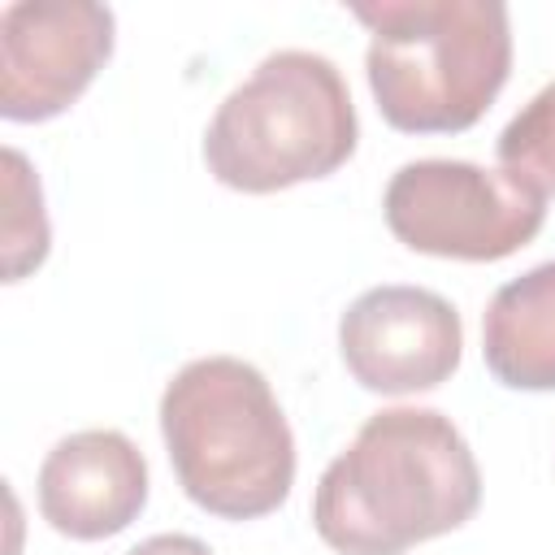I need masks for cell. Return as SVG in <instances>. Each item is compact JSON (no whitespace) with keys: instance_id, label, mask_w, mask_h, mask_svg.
Here are the masks:
<instances>
[{"instance_id":"cell-12","label":"cell","mask_w":555,"mask_h":555,"mask_svg":"<svg viewBox=\"0 0 555 555\" xmlns=\"http://www.w3.org/2000/svg\"><path fill=\"white\" fill-rule=\"evenodd\" d=\"M126 555H212V546L191 533H152L139 546H130Z\"/></svg>"},{"instance_id":"cell-5","label":"cell","mask_w":555,"mask_h":555,"mask_svg":"<svg viewBox=\"0 0 555 555\" xmlns=\"http://www.w3.org/2000/svg\"><path fill=\"white\" fill-rule=\"evenodd\" d=\"M382 212L390 234L421 256L438 260H503L538 238L546 199L473 160H408L390 173Z\"/></svg>"},{"instance_id":"cell-3","label":"cell","mask_w":555,"mask_h":555,"mask_svg":"<svg viewBox=\"0 0 555 555\" xmlns=\"http://www.w3.org/2000/svg\"><path fill=\"white\" fill-rule=\"evenodd\" d=\"M160 438L182 494L208 516L260 520L291 499L295 434L269 377L238 356H199L169 377Z\"/></svg>"},{"instance_id":"cell-9","label":"cell","mask_w":555,"mask_h":555,"mask_svg":"<svg viewBox=\"0 0 555 555\" xmlns=\"http://www.w3.org/2000/svg\"><path fill=\"white\" fill-rule=\"evenodd\" d=\"M481 356L507 390H555V260L494 291L481 317Z\"/></svg>"},{"instance_id":"cell-1","label":"cell","mask_w":555,"mask_h":555,"mask_svg":"<svg viewBox=\"0 0 555 555\" xmlns=\"http://www.w3.org/2000/svg\"><path fill=\"white\" fill-rule=\"evenodd\" d=\"M481 468L438 408H382L338 451L312 494V529L338 555H403L473 520Z\"/></svg>"},{"instance_id":"cell-6","label":"cell","mask_w":555,"mask_h":555,"mask_svg":"<svg viewBox=\"0 0 555 555\" xmlns=\"http://www.w3.org/2000/svg\"><path fill=\"white\" fill-rule=\"evenodd\" d=\"M117 17L91 0H17L0 13V117L52 121L108 65Z\"/></svg>"},{"instance_id":"cell-7","label":"cell","mask_w":555,"mask_h":555,"mask_svg":"<svg viewBox=\"0 0 555 555\" xmlns=\"http://www.w3.org/2000/svg\"><path fill=\"white\" fill-rule=\"evenodd\" d=\"M338 356L373 395H421L460 369L464 321L451 299L425 286H369L338 317Z\"/></svg>"},{"instance_id":"cell-4","label":"cell","mask_w":555,"mask_h":555,"mask_svg":"<svg viewBox=\"0 0 555 555\" xmlns=\"http://www.w3.org/2000/svg\"><path fill=\"white\" fill-rule=\"evenodd\" d=\"M360 143L338 65L308 48L269 52L204 130L208 173L243 195H273L338 173Z\"/></svg>"},{"instance_id":"cell-11","label":"cell","mask_w":555,"mask_h":555,"mask_svg":"<svg viewBox=\"0 0 555 555\" xmlns=\"http://www.w3.org/2000/svg\"><path fill=\"white\" fill-rule=\"evenodd\" d=\"M494 156L499 169L533 195H555V78L499 130Z\"/></svg>"},{"instance_id":"cell-10","label":"cell","mask_w":555,"mask_h":555,"mask_svg":"<svg viewBox=\"0 0 555 555\" xmlns=\"http://www.w3.org/2000/svg\"><path fill=\"white\" fill-rule=\"evenodd\" d=\"M52 230L43 212V186L17 147H4V282H22L48 260Z\"/></svg>"},{"instance_id":"cell-2","label":"cell","mask_w":555,"mask_h":555,"mask_svg":"<svg viewBox=\"0 0 555 555\" xmlns=\"http://www.w3.org/2000/svg\"><path fill=\"white\" fill-rule=\"evenodd\" d=\"M369 26L364 74L386 126L460 134L486 117L512 74L503 0H373L351 4Z\"/></svg>"},{"instance_id":"cell-8","label":"cell","mask_w":555,"mask_h":555,"mask_svg":"<svg viewBox=\"0 0 555 555\" xmlns=\"http://www.w3.org/2000/svg\"><path fill=\"white\" fill-rule=\"evenodd\" d=\"M35 494L61 538L104 542L147 507V460L121 429H78L43 455Z\"/></svg>"}]
</instances>
